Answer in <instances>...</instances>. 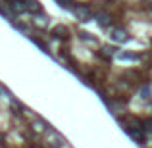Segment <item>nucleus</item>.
I'll list each match as a JSON object with an SVG mask.
<instances>
[{"label": "nucleus", "instance_id": "f257e3e1", "mask_svg": "<svg viewBox=\"0 0 152 148\" xmlns=\"http://www.w3.org/2000/svg\"><path fill=\"white\" fill-rule=\"evenodd\" d=\"M73 14H75V17H77L79 21H91V19H93V12H91V8H87V6L73 8Z\"/></svg>", "mask_w": 152, "mask_h": 148}, {"label": "nucleus", "instance_id": "f03ea898", "mask_svg": "<svg viewBox=\"0 0 152 148\" xmlns=\"http://www.w3.org/2000/svg\"><path fill=\"white\" fill-rule=\"evenodd\" d=\"M110 39L114 42H127L129 41V35H127L125 29H119V27H114V29L110 31Z\"/></svg>", "mask_w": 152, "mask_h": 148}, {"label": "nucleus", "instance_id": "7ed1b4c3", "mask_svg": "<svg viewBox=\"0 0 152 148\" xmlns=\"http://www.w3.org/2000/svg\"><path fill=\"white\" fill-rule=\"evenodd\" d=\"M50 35L56 37V39H67L69 37V29H67L66 25H54L52 31H50Z\"/></svg>", "mask_w": 152, "mask_h": 148}, {"label": "nucleus", "instance_id": "20e7f679", "mask_svg": "<svg viewBox=\"0 0 152 148\" xmlns=\"http://www.w3.org/2000/svg\"><path fill=\"white\" fill-rule=\"evenodd\" d=\"M10 10L15 14H25V2L23 0H10Z\"/></svg>", "mask_w": 152, "mask_h": 148}, {"label": "nucleus", "instance_id": "39448f33", "mask_svg": "<svg viewBox=\"0 0 152 148\" xmlns=\"http://www.w3.org/2000/svg\"><path fill=\"white\" fill-rule=\"evenodd\" d=\"M94 19H96V23L100 27H108L110 25V15L104 14V12H98V14H94Z\"/></svg>", "mask_w": 152, "mask_h": 148}, {"label": "nucleus", "instance_id": "423d86ee", "mask_svg": "<svg viewBox=\"0 0 152 148\" xmlns=\"http://www.w3.org/2000/svg\"><path fill=\"white\" fill-rule=\"evenodd\" d=\"M118 58L123 60V62H137L139 56L133 54V52H123V50H119V52H118Z\"/></svg>", "mask_w": 152, "mask_h": 148}, {"label": "nucleus", "instance_id": "0eeeda50", "mask_svg": "<svg viewBox=\"0 0 152 148\" xmlns=\"http://www.w3.org/2000/svg\"><path fill=\"white\" fill-rule=\"evenodd\" d=\"M23 2H25L27 12H31V14H39V12H41V6H39L37 0H23Z\"/></svg>", "mask_w": 152, "mask_h": 148}, {"label": "nucleus", "instance_id": "6e6552de", "mask_svg": "<svg viewBox=\"0 0 152 148\" xmlns=\"http://www.w3.org/2000/svg\"><path fill=\"white\" fill-rule=\"evenodd\" d=\"M58 2V6L66 8V10H73V0H56Z\"/></svg>", "mask_w": 152, "mask_h": 148}, {"label": "nucleus", "instance_id": "1a4fd4ad", "mask_svg": "<svg viewBox=\"0 0 152 148\" xmlns=\"http://www.w3.org/2000/svg\"><path fill=\"white\" fill-rule=\"evenodd\" d=\"M112 54H114V48H110V46H102V48H100V56H102V58H110Z\"/></svg>", "mask_w": 152, "mask_h": 148}, {"label": "nucleus", "instance_id": "9d476101", "mask_svg": "<svg viewBox=\"0 0 152 148\" xmlns=\"http://www.w3.org/2000/svg\"><path fill=\"white\" fill-rule=\"evenodd\" d=\"M31 41H33L35 44H37L39 48L42 50V52H45V54H48V46H46V44H45V42H42V41H39V39H33V37H31Z\"/></svg>", "mask_w": 152, "mask_h": 148}, {"label": "nucleus", "instance_id": "9b49d317", "mask_svg": "<svg viewBox=\"0 0 152 148\" xmlns=\"http://www.w3.org/2000/svg\"><path fill=\"white\" fill-rule=\"evenodd\" d=\"M79 39H83V41H87V42H96V39L91 37V35L85 33V31H81V33H79Z\"/></svg>", "mask_w": 152, "mask_h": 148}, {"label": "nucleus", "instance_id": "f8f14e48", "mask_svg": "<svg viewBox=\"0 0 152 148\" xmlns=\"http://www.w3.org/2000/svg\"><path fill=\"white\" fill-rule=\"evenodd\" d=\"M142 125H145V127H142V129H145V133L146 135H152V119H146Z\"/></svg>", "mask_w": 152, "mask_h": 148}, {"label": "nucleus", "instance_id": "ddd939ff", "mask_svg": "<svg viewBox=\"0 0 152 148\" xmlns=\"http://www.w3.org/2000/svg\"><path fill=\"white\" fill-rule=\"evenodd\" d=\"M141 94H142V98H150V89H148V87H142V89H141Z\"/></svg>", "mask_w": 152, "mask_h": 148}, {"label": "nucleus", "instance_id": "4468645a", "mask_svg": "<svg viewBox=\"0 0 152 148\" xmlns=\"http://www.w3.org/2000/svg\"><path fill=\"white\" fill-rule=\"evenodd\" d=\"M37 23H39V25H46V21H45L42 15H39V17H37Z\"/></svg>", "mask_w": 152, "mask_h": 148}, {"label": "nucleus", "instance_id": "2eb2a0df", "mask_svg": "<svg viewBox=\"0 0 152 148\" xmlns=\"http://www.w3.org/2000/svg\"><path fill=\"white\" fill-rule=\"evenodd\" d=\"M150 8H152V4H150Z\"/></svg>", "mask_w": 152, "mask_h": 148}]
</instances>
